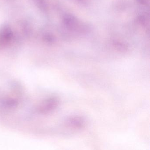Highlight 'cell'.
<instances>
[{
  "instance_id": "cell-1",
  "label": "cell",
  "mask_w": 150,
  "mask_h": 150,
  "mask_svg": "<svg viewBox=\"0 0 150 150\" xmlns=\"http://www.w3.org/2000/svg\"><path fill=\"white\" fill-rule=\"evenodd\" d=\"M14 38V33L9 25L4 23L0 26V47L4 48L10 44Z\"/></svg>"
},
{
  "instance_id": "cell-2",
  "label": "cell",
  "mask_w": 150,
  "mask_h": 150,
  "mask_svg": "<svg viewBox=\"0 0 150 150\" xmlns=\"http://www.w3.org/2000/svg\"><path fill=\"white\" fill-rule=\"evenodd\" d=\"M59 104V100L55 97H50L43 102L38 110L44 114L49 113L56 108Z\"/></svg>"
},
{
  "instance_id": "cell-3",
  "label": "cell",
  "mask_w": 150,
  "mask_h": 150,
  "mask_svg": "<svg viewBox=\"0 0 150 150\" xmlns=\"http://www.w3.org/2000/svg\"><path fill=\"white\" fill-rule=\"evenodd\" d=\"M67 123L70 126L77 129L82 128L84 125L83 119L78 117H74L69 118L67 121Z\"/></svg>"
},
{
  "instance_id": "cell-4",
  "label": "cell",
  "mask_w": 150,
  "mask_h": 150,
  "mask_svg": "<svg viewBox=\"0 0 150 150\" xmlns=\"http://www.w3.org/2000/svg\"><path fill=\"white\" fill-rule=\"evenodd\" d=\"M36 6L41 10H45L46 8V3L44 0H34Z\"/></svg>"
}]
</instances>
